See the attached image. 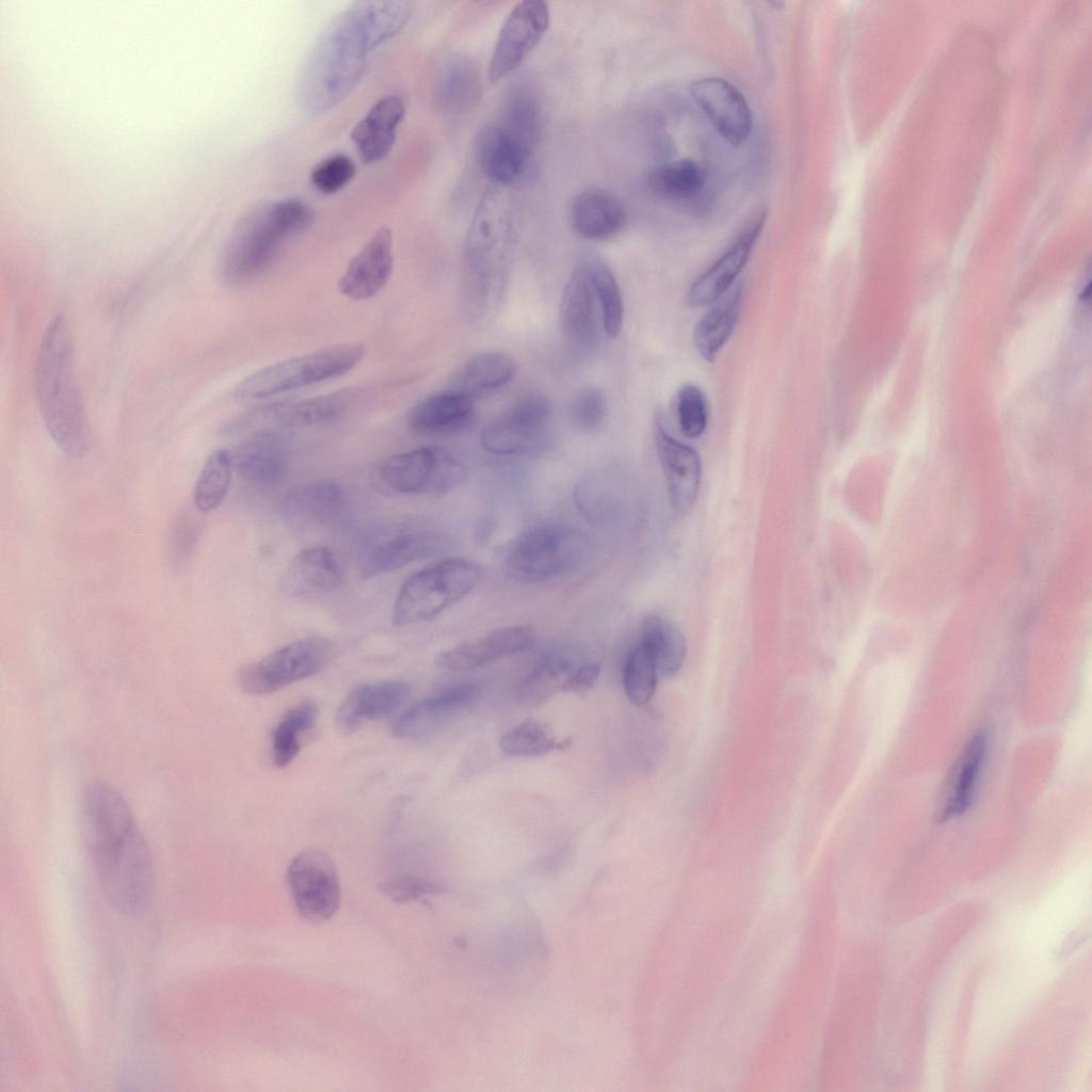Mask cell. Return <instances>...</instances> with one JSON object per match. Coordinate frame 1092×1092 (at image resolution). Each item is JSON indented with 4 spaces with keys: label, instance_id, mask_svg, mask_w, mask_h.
I'll return each mask as SVG.
<instances>
[{
    "label": "cell",
    "instance_id": "obj_1",
    "mask_svg": "<svg viewBox=\"0 0 1092 1092\" xmlns=\"http://www.w3.org/2000/svg\"><path fill=\"white\" fill-rule=\"evenodd\" d=\"M414 2L354 1L324 27L306 55L296 81L301 108L312 116L341 103L358 85L373 52L410 20Z\"/></svg>",
    "mask_w": 1092,
    "mask_h": 1092
},
{
    "label": "cell",
    "instance_id": "obj_2",
    "mask_svg": "<svg viewBox=\"0 0 1092 1092\" xmlns=\"http://www.w3.org/2000/svg\"><path fill=\"white\" fill-rule=\"evenodd\" d=\"M85 845L101 890L119 913L138 915L152 892L149 849L122 794L110 784L90 782L81 797Z\"/></svg>",
    "mask_w": 1092,
    "mask_h": 1092
},
{
    "label": "cell",
    "instance_id": "obj_3",
    "mask_svg": "<svg viewBox=\"0 0 1092 1092\" xmlns=\"http://www.w3.org/2000/svg\"><path fill=\"white\" fill-rule=\"evenodd\" d=\"M517 239V214L508 188L489 187L476 207L463 247L461 305L472 325H487L500 310Z\"/></svg>",
    "mask_w": 1092,
    "mask_h": 1092
},
{
    "label": "cell",
    "instance_id": "obj_4",
    "mask_svg": "<svg viewBox=\"0 0 1092 1092\" xmlns=\"http://www.w3.org/2000/svg\"><path fill=\"white\" fill-rule=\"evenodd\" d=\"M36 395L42 418L55 445L67 455H84L91 433L76 383L68 323L55 317L47 326L37 353Z\"/></svg>",
    "mask_w": 1092,
    "mask_h": 1092
},
{
    "label": "cell",
    "instance_id": "obj_5",
    "mask_svg": "<svg viewBox=\"0 0 1092 1092\" xmlns=\"http://www.w3.org/2000/svg\"><path fill=\"white\" fill-rule=\"evenodd\" d=\"M312 221V209L294 197L252 208L227 241L221 266L223 277L230 284H243L259 276L284 245L305 231Z\"/></svg>",
    "mask_w": 1092,
    "mask_h": 1092
},
{
    "label": "cell",
    "instance_id": "obj_6",
    "mask_svg": "<svg viewBox=\"0 0 1092 1092\" xmlns=\"http://www.w3.org/2000/svg\"><path fill=\"white\" fill-rule=\"evenodd\" d=\"M366 352L363 343H342L275 363L242 380L234 397L247 403L340 378L354 369Z\"/></svg>",
    "mask_w": 1092,
    "mask_h": 1092
},
{
    "label": "cell",
    "instance_id": "obj_7",
    "mask_svg": "<svg viewBox=\"0 0 1092 1092\" xmlns=\"http://www.w3.org/2000/svg\"><path fill=\"white\" fill-rule=\"evenodd\" d=\"M481 578V566L464 558L443 559L419 569L401 585L392 623L407 626L432 620L468 595Z\"/></svg>",
    "mask_w": 1092,
    "mask_h": 1092
},
{
    "label": "cell",
    "instance_id": "obj_8",
    "mask_svg": "<svg viewBox=\"0 0 1092 1092\" xmlns=\"http://www.w3.org/2000/svg\"><path fill=\"white\" fill-rule=\"evenodd\" d=\"M590 544L577 528L541 524L524 530L508 547L504 567L517 580L545 581L578 569L588 559Z\"/></svg>",
    "mask_w": 1092,
    "mask_h": 1092
},
{
    "label": "cell",
    "instance_id": "obj_9",
    "mask_svg": "<svg viewBox=\"0 0 1092 1092\" xmlns=\"http://www.w3.org/2000/svg\"><path fill=\"white\" fill-rule=\"evenodd\" d=\"M334 643L322 637H307L288 643L258 661L242 665L238 686L248 694H269L314 676L334 659Z\"/></svg>",
    "mask_w": 1092,
    "mask_h": 1092
},
{
    "label": "cell",
    "instance_id": "obj_10",
    "mask_svg": "<svg viewBox=\"0 0 1092 1092\" xmlns=\"http://www.w3.org/2000/svg\"><path fill=\"white\" fill-rule=\"evenodd\" d=\"M553 408L542 394H528L512 403L481 432L482 447L499 455L545 451L552 441Z\"/></svg>",
    "mask_w": 1092,
    "mask_h": 1092
},
{
    "label": "cell",
    "instance_id": "obj_11",
    "mask_svg": "<svg viewBox=\"0 0 1092 1092\" xmlns=\"http://www.w3.org/2000/svg\"><path fill=\"white\" fill-rule=\"evenodd\" d=\"M375 476L384 487L398 494H440L460 486L467 469L448 450L425 446L385 459Z\"/></svg>",
    "mask_w": 1092,
    "mask_h": 1092
},
{
    "label": "cell",
    "instance_id": "obj_12",
    "mask_svg": "<svg viewBox=\"0 0 1092 1092\" xmlns=\"http://www.w3.org/2000/svg\"><path fill=\"white\" fill-rule=\"evenodd\" d=\"M353 398V391L343 390L304 400L257 405L230 420L224 431L231 435H251L330 423L349 410Z\"/></svg>",
    "mask_w": 1092,
    "mask_h": 1092
},
{
    "label": "cell",
    "instance_id": "obj_13",
    "mask_svg": "<svg viewBox=\"0 0 1092 1092\" xmlns=\"http://www.w3.org/2000/svg\"><path fill=\"white\" fill-rule=\"evenodd\" d=\"M287 883L302 917L312 922L331 919L340 902V883L332 858L322 850L300 852L287 870Z\"/></svg>",
    "mask_w": 1092,
    "mask_h": 1092
},
{
    "label": "cell",
    "instance_id": "obj_14",
    "mask_svg": "<svg viewBox=\"0 0 1092 1092\" xmlns=\"http://www.w3.org/2000/svg\"><path fill=\"white\" fill-rule=\"evenodd\" d=\"M548 4L541 0L518 2L507 15L488 65L496 83L514 73L535 49L549 27Z\"/></svg>",
    "mask_w": 1092,
    "mask_h": 1092
},
{
    "label": "cell",
    "instance_id": "obj_15",
    "mask_svg": "<svg viewBox=\"0 0 1092 1092\" xmlns=\"http://www.w3.org/2000/svg\"><path fill=\"white\" fill-rule=\"evenodd\" d=\"M767 216L766 210L756 213L723 254L697 276L687 292L689 306H709L737 283L766 225Z\"/></svg>",
    "mask_w": 1092,
    "mask_h": 1092
},
{
    "label": "cell",
    "instance_id": "obj_16",
    "mask_svg": "<svg viewBox=\"0 0 1092 1092\" xmlns=\"http://www.w3.org/2000/svg\"><path fill=\"white\" fill-rule=\"evenodd\" d=\"M690 95L708 117L719 134L730 145L740 146L753 128L752 110L743 94L730 82L719 77L693 81Z\"/></svg>",
    "mask_w": 1092,
    "mask_h": 1092
},
{
    "label": "cell",
    "instance_id": "obj_17",
    "mask_svg": "<svg viewBox=\"0 0 1092 1092\" xmlns=\"http://www.w3.org/2000/svg\"><path fill=\"white\" fill-rule=\"evenodd\" d=\"M559 320L562 336L574 351L589 352L597 344L603 328L601 317L590 276L581 260L562 291Z\"/></svg>",
    "mask_w": 1092,
    "mask_h": 1092
},
{
    "label": "cell",
    "instance_id": "obj_18",
    "mask_svg": "<svg viewBox=\"0 0 1092 1092\" xmlns=\"http://www.w3.org/2000/svg\"><path fill=\"white\" fill-rule=\"evenodd\" d=\"M451 547L448 535L436 531H402L365 548L360 560L363 578L399 569L412 562L427 559Z\"/></svg>",
    "mask_w": 1092,
    "mask_h": 1092
},
{
    "label": "cell",
    "instance_id": "obj_19",
    "mask_svg": "<svg viewBox=\"0 0 1092 1092\" xmlns=\"http://www.w3.org/2000/svg\"><path fill=\"white\" fill-rule=\"evenodd\" d=\"M394 270V238L389 227H380L350 260L338 282L342 295L366 301L388 283Z\"/></svg>",
    "mask_w": 1092,
    "mask_h": 1092
},
{
    "label": "cell",
    "instance_id": "obj_20",
    "mask_svg": "<svg viewBox=\"0 0 1092 1092\" xmlns=\"http://www.w3.org/2000/svg\"><path fill=\"white\" fill-rule=\"evenodd\" d=\"M662 422V418L657 416L654 434L668 494L673 508L678 513H687L698 494L701 459L696 450L673 437Z\"/></svg>",
    "mask_w": 1092,
    "mask_h": 1092
},
{
    "label": "cell",
    "instance_id": "obj_21",
    "mask_svg": "<svg viewBox=\"0 0 1092 1092\" xmlns=\"http://www.w3.org/2000/svg\"><path fill=\"white\" fill-rule=\"evenodd\" d=\"M986 751V734L984 730H977L963 746L941 786L934 813L937 823L960 817L968 810Z\"/></svg>",
    "mask_w": 1092,
    "mask_h": 1092
},
{
    "label": "cell",
    "instance_id": "obj_22",
    "mask_svg": "<svg viewBox=\"0 0 1092 1092\" xmlns=\"http://www.w3.org/2000/svg\"><path fill=\"white\" fill-rule=\"evenodd\" d=\"M534 641L535 631L529 625L502 627L440 652L434 662L448 671H469L526 651Z\"/></svg>",
    "mask_w": 1092,
    "mask_h": 1092
},
{
    "label": "cell",
    "instance_id": "obj_23",
    "mask_svg": "<svg viewBox=\"0 0 1092 1092\" xmlns=\"http://www.w3.org/2000/svg\"><path fill=\"white\" fill-rule=\"evenodd\" d=\"M476 157L492 186L503 188L525 176L532 158L499 122L487 123L479 129Z\"/></svg>",
    "mask_w": 1092,
    "mask_h": 1092
},
{
    "label": "cell",
    "instance_id": "obj_24",
    "mask_svg": "<svg viewBox=\"0 0 1092 1092\" xmlns=\"http://www.w3.org/2000/svg\"><path fill=\"white\" fill-rule=\"evenodd\" d=\"M412 686L400 679L360 685L351 690L339 705L335 722L343 735L356 732L366 721L383 719L397 710L408 697Z\"/></svg>",
    "mask_w": 1092,
    "mask_h": 1092
},
{
    "label": "cell",
    "instance_id": "obj_25",
    "mask_svg": "<svg viewBox=\"0 0 1092 1092\" xmlns=\"http://www.w3.org/2000/svg\"><path fill=\"white\" fill-rule=\"evenodd\" d=\"M230 452L234 470L253 486L271 487L285 477L288 449L278 433L247 435Z\"/></svg>",
    "mask_w": 1092,
    "mask_h": 1092
},
{
    "label": "cell",
    "instance_id": "obj_26",
    "mask_svg": "<svg viewBox=\"0 0 1092 1092\" xmlns=\"http://www.w3.org/2000/svg\"><path fill=\"white\" fill-rule=\"evenodd\" d=\"M346 504L342 486L323 479L292 487L282 501L280 513L295 527L325 526L342 515Z\"/></svg>",
    "mask_w": 1092,
    "mask_h": 1092
},
{
    "label": "cell",
    "instance_id": "obj_27",
    "mask_svg": "<svg viewBox=\"0 0 1092 1092\" xmlns=\"http://www.w3.org/2000/svg\"><path fill=\"white\" fill-rule=\"evenodd\" d=\"M479 689L472 684L447 688L410 707L392 726L397 739H412L443 726L478 697Z\"/></svg>",
    "mask_w": 1092,
    "mask_h": 1092
},
{
    "label": "cell",
    "instance_id": "obj_28",
    "mask_svg": "<svg viewBox=\"0 0 1092 1092\" xmlns=\"http://www.w3.org/2000/svg\"><path fill=\"white\" fill-rule=\"evenodd\" d=\"M573 230L582 239L601 241L620 234L627 223L623 203L601 188H588L572 199L568 210Z\"/></svg>",
    "mask_w": 1092,
    "mask_h": 1092
},
{
    "label": "cell",
    "instance_id": "obj_29",
    "mask_svg": "<svg viewBox=\"0 0 1092 1092\" xmlns=\"http://www.w3.org/2000/svg\"><path fill=\"white\" fill-rule=\"evenodd\" d=\"M404 114L403 100L397 95H387L379 99L353 127L351 140L364 163L381 161L390 152Z\"/></svg>",
    "mask_w": 1092,
    "mask_h": 1092
},
{
    "label": "cell",
    "instance_id": "obj_30",
    "mask_svg": "<svg viewBox=\"0 0 1092 1092\" xmlns=\"http://www.w3.org/2000/svg\"><path fill=\"white\" fill-rule=\"evenodd\" d=\"M480 93V74L472 60L455 53L440 63L433 83V102L443 115L455 117L468 112Z\"/></svg>",
    "mask_w": 1092,
    "mask_h": 1092
},
{
    "label": "cell",
    "instance_id": "obj_31",
    "mask_svg": "<svg viewBox=\"0 0 1092 1092\" xmlns=\"http://www.w3.org/2000/svg\"><path fill=\"white\" fill-rule=\"evenodd\" d=\"M342 574L334 555L324 547L299 551L287 566L282 589L290 595H308L337 589Z\"/></svg>",
    "mask_w": 1092,
    "mask_h": 1092
},
{
    "label": "cell",
    "instance_id": "obj_32",
    "mask_svg": "<svg viewBox=\"0 0 1092 1092\" xmlns=\"http://www.w3.org/2000/svg\"><path fill=\"white\" fill-rule=\"evenodd\" d=\"M743 302V284L737 282L694 325L692 339L701 357L713 362L730 338L739 320Z\"/></svg>",
    "mask_w": 1092,
    "mask_h": 1092
},
{
    "label": "cell",
    "instance_id": "obj_33",
    "mask_svg": "<svg viewBox=\"0 0 1092 1092\" xmlns=\"http://www.w3.org/2000/svg\"><path fill=\"white\" fill-rule=\"evenodd\" d=\"M471 398L447 388L419 401L408 413V423L421 433L438 434L465 427L473 414Z\"/></svg>",
    "mask_w": 1092,
    "mask_h": 1092
},
{
    "label": "cell",
    "instance_id": "obj_34",
    "mask_svg": "<svg viewBox=\"0 0 1092 1092\" xmlns=\"http://www.w3.org/2000/svg\"><path fill=\"white\" fill-rule=\"evenodd\" d=\"M516 371L517 367L509 355L487 351L467 360L454 373L448 388L475 400L507 386L513 381Z\"/></svg>",
    "mask_w": 1092,
    "mask_h": 1092
},
{
    "label": "cell",
    "instance_id": "obj_35",
    "mask_svg": "<svg viewBox=\"0 0 1092 1092\" xmlns=\"http://www.w3.org/2000/svg\"><path fill=\"white\" fill-rule=\"evenodd\" d=\"M639 639L649 648L659 677L670 678L680 671L687 655V641L674 622L660 615H649L642 622Z\"/></svg>",
    "mask_w": 1092,
    "mask_h": 1092
},
{
    "label": "cell",
    "instance_id": "obj_36",
    "mask_svg": "<svg viewBox=\"0 0 1092 1092\" xmlns=\"http://www.w3.org/2000/svg\"><path fill=\"white\" fill-rule=\"evenodd\" d=\"M501 126L532 156L542 132V110L526 87L513 89L503 102Z\"/></svg>",
    "mask_w": 1092,
    "mask_h": 1092
},
{
    "label": "cell",
    "instance_id": "obj_37",
    "mask_svg": "<svg viewBox=\"0 0 1092 1092\" xmlns=\"http://www.w3.org/2000/svg\"><path fill=\"white\" fill-rule=\"evenodd\" d=\"M706 175L691 159H680L657 166L648 177L651 190L669 202H688L701 194Z\"/></svg>",
    "mask_w": 1092,
    "mask_h": 1092
},
{
    "label": "cell",
    "instance_id": "obj_38",
    "mask_svg": "<svg viewBox=\"0 0 1092 1092\" xmlns=\"http://www.w3.org/2000/svg\"><path fill=\"white\" fill-rule=\"evenodd\" d=\"M587 268L599 306L603 330L616 338L623 326L624 306L617 280L607 262L594 254L580 259Z\"/></svg>",
    "mask_w": 1092,
    "mask_h": 1092
},
{
    "label": "cell",
    "instance_id": "obj_39",
    "mask_svg": "<svg viewBox=\"0 0 1092 1092\" xmlns=\"http://www.w3.org/2000/svg\"><path fill=\"white\" fill-rule=\"evenodd\" d=\"M576 665L563 654L545 657L518 686L519 700L528 705H540L555 694L563 692L565 682Z\"/></svg>",
    "mask_w": 1092,
    "mask_h": 1092
},
{
    "label": "cell",
    "instance_id": "obj_40",
    "mask_svg": "<svg viewBox=\"0 0 1092 1092\" xmlns=\"http://www.w3.org/2000/svg\"><path fill=\"white\" fill-rule=\"evenodd\" d=\"M318 707L311 701L289 709L272 732V754L276 767H287L300 752V735L310 729L317 720Z\"/></svg>",
    "mask_w": 1092,
    "mask_h": 1092
},
{
    "label": "cell",
    "instance_id": "obj_41",
    "mask_svg": "<svg viewBox=\"0 0 1092 1092\" xmlns=\"http://www.w3.org/2000/svg\"><path fill=\"white\" fill-rule=\"evenodd\" d=\"M234 471L229 449H219L207 459L195 483L193 501L202 512L218 508L225 499Z\"/></svg>",
    "mask_w": 1092,
    "mask_h": 1092
},
{
    "label": "cell",
    "instance_id": "obj_42",
    "mask_svg": "<svg viewBox=\"0 0 1092 1092\" xmlns=\"http://www.w3.org/2000/svg\"><path fill=\"white\" fill-rule=\"evenodd\" d=\"M568 744V741H558L545 723L533 719L518 723L499 739L501 752L512 757L541 756Z\"/></svg>",
    "mask_w": 1092,
    "mask_h": 1092
},
{
    "label": "cell",
    "instance_id": "obj_43",
    "mask_svg": "<svg viewBox=\"0 0 1092 1092\" xmlns=\"http://www.w3.org/2000/svg\"><path fill=\"white\" fill-rule=\"evenodd\" d=\"M658 677L649 648L638 639L623 667V688L628 700L638 706L648 703L655 693Z\"/></svg>",
    "mask_w": 1092,
    "mask_h": 1092
},
{
    "label": "cell",
    "instance_id": "obj_44",
    "mask_svg": "<svg viewBox=\"0 0 1092 1092\" xmlns=\"http://www.w3.org/2000/svg\"><path fill=\"white\" fill-rule=\"evenodd\" d=\"M679 430L688 438L700 437L708 423V402L703 389L693 383L684 384L676 396Z\"/></svg>",
    "mask_w": 1092,
    "mask_h": 1092
},
{
    "label": "cell",
    "instance_id": "obj_45",
    "mask_svg": "<svg viewBox=\"0 0 1092 1092\" xmlns=\"http://www.w3.org/2000/svg\"><path fill=\"white\" fill-rule=\"evenodd\" d=\"M355 171V164L350 157L336 154L323 159L312 168L310 181L319 192L334 194L352 180Z\"/></svg>",
    "mask_w": 1092,
    "mask_h": 1092
},
{
    "label": "cell",
    "instance_id": "obj_46",
    "mask_svg": "<svg viewBox=\"0 0 1092 1092\" xmlns=\"http://www.w3.org/2000/svg\"><path fill=\"white\" fill-rule=\"evenodd\" d=\"M606 412V397L594 386L581 388L572 402L573 421L583 430L596 429L604 421Z\"/></svg>",
    "mask_w": 1092,
    "mask_h": 1092
},
{
    "label": "cell",
    "instance_id": "obj_47",
    "mask_svg": "<svg viewBox=\"0 0 1092 1092\" xmlns=\"http://www.w3.org/2000/svg\"><path fill=\"white\" fill-rule=\"evenodd\" d=\"M436 886L428 881L415 877H398L385 881L382 889L397 901L415 899L425 893L436 890Z\"/></svg>",
    "mask_w": 1092,
    "mask_h": 1092
},
{
    "label": "cell",
    "instance_id": "obj_48",
    "mask_svg": "<svg viewBox=\"0 0 1092 1092\" xmlns=\"http://www.w3.org/2000/svg\"><path fill=\"white\" fill-rule=\"evenodd\" d=\"M600 671L598 662L577 664L565 682L563 692L585 695L597 681Z\"/></svg>",
    "mask_w": 1092,
    "mask_h": 1092
},
{
    "label": "cell",
    "instance_id": "obj_49",
    "mask_svg": "<svg viewBox=\"0 0 1092 1092\" xmlns=\"http://www.w3.org/2000/svg\"><path fill=\"white\" fill-rule=\"evenodd\" d=\"M180 521L176 523L173 528L171 535V548L175 552V556L179 558V561L189 556L191 547L193 545L196 534L194 527L191 523H187V518L182 517Z\"/></svg>",
    "mask_w": 1092,
    "mask_h": 1092
}]
</instances>
